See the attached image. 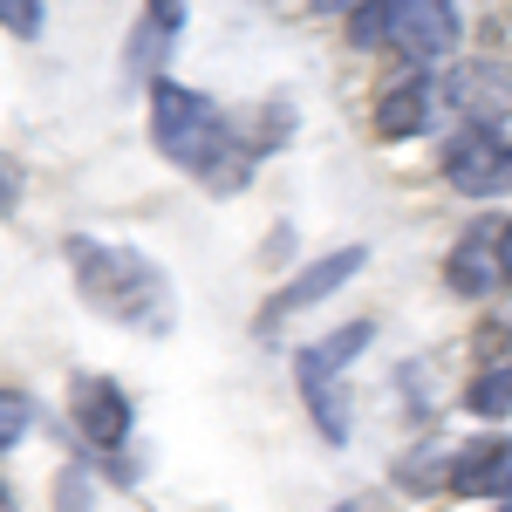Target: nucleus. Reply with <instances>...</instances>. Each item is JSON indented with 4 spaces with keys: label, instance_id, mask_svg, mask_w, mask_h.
<instances>
[{
    "label": "nucleus",
    "instance_id": "5701e85b",
    "mask_svg": "<svg viewBox=\"0 0 512 512\" xmlns=\"http://www.w3.org/2000/svg\"><path fill=\"white\" fill-rule=\"evenodd\" d=\"M335 512H362V506H335Z\"/></svg>",
    "mask_w": 512,
    "mask_h": 512
},
{
    "label": "nucleus",
    "instance_id": "2eb2a0df",
    "mask_svg": "<svg viewBox=\"0 0 512 512\" xmlns=\"http://www.w3.org/2000/svg\"><path fill=\"white\" fill-rule=\"evenodd\" d=\"M35 424V396L28 390H0V451H14Z\"/></svg>",
    "mask_w": 512,
    "mask_h": 512
},
{
    "label": "nucleus",
    "instance_id": "412c9836",
    "mask_svg": "<svg viewBox=\"0 0 512 512\" xmlns=\"http://www.w3.org/2000/svg\"><path fill=\"white\" fill-rule=\"evenodd\" d=\"M0 512H14V492H7V485H0Z\"/></svg>",
    "mask_w": 512,
    "mask_h": 512
},
{
    "label": "nucleus",
    "instance_id": "1a4fd4ad",
    "mask_svg": "<svg viewBox=\"0 0 512 512\" xmlns=\"http://www.w3.org/2000/svg\"><path fill=\"white\" fill-rule=\"evenodd\" d=\"M437 117V82L431 76H410V82H396V89H383V103H376V130L383 137H424Z\"/></svg>",
    "mask_w": 512,
    "mask_h": 512
},
{
    "label": "nucleus",
    "instance_id": "aec40b11",
    "mask_svg": "<svg viewBox=\"0 0 512 512\" xmlns=\"http://www.w3.org/2000/svg\"><path fill=\"white\" fill-rule=\"evenodd\" d=\"M506 280H512V219H506Z\"/></svg>",
    "mask_w": 512,
    "mask_h": 512
},
{
    "label": "nucleus",
    "instance_id": "39448f33",
    "mask_svg": "<svg viewBox=\"0 0 512 512\" xmlns=\"http://www.w3.org/2000/svg\"><path fill=\"white\" fill-rule=\"evenodd\" d=\"M362 267H369V246H342V253H321V260H308V267H301V274H294V280L274 294V301H267L260 328H274L280 315H301V308L328 301V294H335V287H349Z\"/></svg>",
    "mask_w": 512,
    "mask_h": 512
},
{
    "label": "nucleus",
    "instance_id": "4468645a",
    "mask_svg": "<svg viewBox=\"0 0 512 512\" xmlns=\"http://www.w3.org/2000/svg\"><path fill=\"white\" fill-rule=\"evenodd\" d=\"M465 403H472L478 417H499V410H512V362H506V369H485L472 390H465Z\"/></svg>",
    "mask_w": 512,
    "mask_h": 512
},
{
    "label": "nucleus",
    "instance_id": "20e7f679",
    "mask_svg": "<svg viewBox=\"0 0 512 512\" xmlns=\"http://www.w3.org/2000/svg\"><path fill=\"white\" fill-rule=\"evenodd\" d=\"M69 424L89 451H117L123 437H130V396L110 383V376H76V390H69Z\"/></svg>",
    "mask_w": 512,
    "mask_h": 512
},
{
    "label": "nucleus",
    "instance_id": "dca6fc26",
    "mask_svg": "<svg viewBox=\"0 0 512 512\" xmlns=\"http://www.w3.org/2000/svg\"><path fill=\"white\" fill-rule=\"evenodd\" d=\"M0 28L21 35V41H35L41 35V0H0Z\"/></svg>",
    "mask_w": 512,
    "mask_h": 512
},
{
    "label": "nucleus",
    "instance_id": "9d476101",
    "mask_svg": "<svg viewBox=\"0 0 512 512\" xmlns=\"http://www.w3.org/2000/svg\"><path fill=\"white\" fill-rule=\"evenodd\" d=\"M444 96H451V103H458L472 123H492L512 103V82L499 76V62H465V69L451 76V89H444Z\"/></svg>",
    "mask_w": 512,
    "mask_h": 512
},
{
    "label": "nucleus",
    "instance_id": "f257e3e1",
    "mask_svg": "<svg viewBox=\"0 0 512 512\" xmlns=\"http://www.w3.org/2000/svg\"><path fill=\"white\" fill-rule=\"evenodd\" d=\"M69 274H76V294L96 308L103 321H117L130 335H171L178 328V294H171V274H164L151 253L137 246H117V239H89L69 233Z\"/></svg>",
    "mask_w": 512,
    "mask_h": 512
},
{
    "label": "nucleus",
    "instance_id": "a211bd4d",
    "mask_svg": "<svg viewBox=\"0 0 512 512\" xmlns=\"http://www.w3.org/2000/svg\"><path fill=\"white\" fill-rule=\"evenodd\" d=\"M21 205V171H14V158L0 151V212H14Z\"/></svg>",
    "mask_w": 512,
    "mask_h": 512
},
{
    "label": "nucleus",
    "instance_id": "423d86ee",
    "mask_svg": "<svg viewBox=\"0 0 512 512\" xmlns=\"http://www.w3.org/2000/svg\"><path fill=\"white\" fill-rule=\"evenodd\" d=\"M390 48L403 62H444L458 48V14L437 0H403L390 7Z\"/></svg>",
    "mask_w": 512,
    "mask_h": 512
},
{
    "label": "nucleus",
    "instance_id": "f8f14e48",
    "mask_svg": "<svg viewBox=\"0 0 512 512\" xmlns=\"http://www.w3.org/2000/svg\"><path fill=\"white\" fill-rule=\"evenodd\" d=\"M376 342V321H349V328H335L328 342H315V349H301L294 355V369H315V376H342L355 355Z\"/></svg>",
    "mask_w": 512,
    "mask_h": 512
},
{
    "label": "nucleus",
    "instance_id": "6ab92c4d",
    "mask_svg": "<svg viewBox=\"0 0 512 512\" xmlns=\"http://www.w3.org/2000/svg\"><path fill=\"white\" fill-rule=\"evenodd\" d=\"M55 512H82V478H76V472L55 485Z\"/></svg>",
    "mask_w": 512,
    "mask_h": 512
},
{
    "label": "nucleus",
    "instance_id": "f03ea898",
    "mask_svg": "<svg viewBox=\"0 0 512 512\" xmlns=\"http://www.w3.org/2000/svg\"><path fill=\"white\" fill-rule=\"evenodd\" d=\"M151 144H158L178 171H192L205 192H239L246 171H253V158L239 151L233 117H226L219 103H205L198 89L171 82V76L151 82Z\"/></svg>",
    "mask_w": 512,
    "mask_h": 512
},
{
    "label": "nucleus",
    "instance_id": "4be33fe9",
    "mask_svg": "<svg viewBox=\"0 0 512 512\" xmlns=\"http://www.w3.org/2000/svg\"><path fill=\"white\" fill-rule=\"evenodd\" d=\"M499 512H512V499H499Z\"/></svg>",
    "mask_w": 512,
    "mask_h": 512
},
{
    "label": "nucleus",
    "instance_id": "7ed1b4c3",
    "mask_svg": "<svg viewBox=\"0 0 512 512\" xmlns=\"http://www.w3.org/2000/svg\"><path fill=\"white\" fill-rule=\"evenodd\" d=\"M444 178H451V192H465V198L512 192V137L499 123H465L444 144Z\"/></svg>",
    "mask_w": 512,
    "mask_h": 512
},
{
    "label": "nucleus",
    "instance_id": "9b49d317",
    "mask_svg": "<svg viewBox=\"0 0 512 512\" xmlns=\"http://www.w3.org/2000/svg\"><path fill=\"white\" fill-rule=\"evenodd\" d=\"M178 28H185V7H171V0L144 7V21L130 28V76H151V82H158V55L178 41Z\"/></svg>",
    "mask_w": 512,
    "mask_h": 512
},
{
    "label": "nucleus",
    "instance_id": "0eeeda50",
    "mask_svg": "<svg viewBox=\"0 0 512 512\" xmlns=\"http://www.w3.org/2000/svg\"><path fill=\"white\" fill-rule=\"evenodd\" d=\"M499 274H506V226H499V219H472L465 239L451 246V260H444V280H451L465 301H478L485 287H499Z\"/></svg>",
    "mask_w": 512,
    "mask_h": 512
},
{
    "label": "nucleus",
    "instance_id": "6e6552de",
    "mask_svg": "<svg viewBox=\"0 0 512 512\" xmlns=\"http://www.w3.org/2000/svg\"><path fill=\"white\" fill-rule=\"evenodd\" d=\"M458 499H506L512 485V437H472L458 458H451V478H444Z\"/></svg>",
    "mask_w": 512,
    "mask_h": 512
},
{
    "label": "nucleus",
    "instance_id": "ddd939ff",
    "mask_svg": "<svg viewBox=\"0 0 512 512\" xmlns=\"http://www.w3.org/2000/svg\"><path fill=\"white\" fill-rule=\"evenodd\" d=\"M294 383H301V396H308V410H315V431L328 437V444H349V403H342V390H335V376H315V369H294Z\"/></svg>",
    "mask_w": 512,
    "mask_h": 512
},
{
    "label": "nucleus",
    "instance_id": "f3484780",
    "mask_svg": "<svg viewBox=\"0 0 512 512\" xmlns=\"http://www.w3.org/2000/svg\"><path fill=\"white\" fill-rule=\"evenodd\" d=\"M349 41H355V48H376V41H390V7H376V0H369V7H362V14L349 21Z\"/></svg>",
    "mask_w": 512,
    "mask_h": 512
}]
</instances>
